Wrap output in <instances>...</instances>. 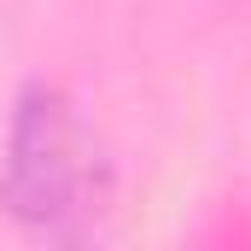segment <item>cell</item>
I'll return each mask as SVG.
<instances>
[{
    "label": "cell",
    "mask_w": 251,
    "mask_h": 251,
    "mask_svg": "<svg viewBox=\"0 0 251 251\" xmlns=\"http://www.w3.org/2000/svg\"><path fill=\"white\" fill-rule=\"evenodd\" d=\"M70 181H76V158H70V117L47 94L35 105H24L18 117V140H12V193L18 210H41L53 216L70 204Z\"/></svg>",
    "instance_id": "cell-1"
}]
</instances>
